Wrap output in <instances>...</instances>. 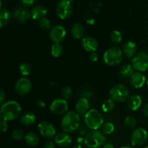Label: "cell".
<instances>
[{"mask_svg": "<svg viewBox=\"0 0 148 148\" xmlns=\"http://www.w3.org/2000/svg\"><path fill=\"white\" fill-rule=\"evenodd\" d=\"M22 112L21 106L15 101H8L1 104L0 116L6 121H14L20 116Z\"/></svg>", "mask_w": 148, "mask_h": 148, "instance_id": "6da1fadb", "label": "cell"}, {"mask_svg": "<svg viewBox=\"0 0 148 148\" xmlns=\"http://www.w3.org/2000/svg\"><path fill=\"white\" fill-rule=\"evenodd\" d=\"M81 119L79 114L74 111L66 112L61 121V128L64 132L69 134L76 131L80 127Z\"/></svg>", "mask_w": 148, "mask_h": 148, "instance_id": "7a4b0ae2", "label": "cell"}, {"mask_svg": "<svg viewBox=\"0 0 148 148\" xmlns=\"http://www.w3.org/2000/svg\"><path fill=\"white\" fill-rule=\"evenodd\" d=\"M84 121L86 127L91 130H99L104 124L102 114L95 108H91L85 114Z\"/></svg>", "mask_w": 148, "mask_h": 148, "instance_id": "3957f363", "label": "cell"}, {"mask_svg": "<svg viewBox=\"0 0 148 148\" xmlns=\"http://www.w3.org/2000/svg\"><path fill=\"white\" fill-rule=\"evenodd\" d=\"M106 137L98 130H92L87 133L84 138V144L88 148H98L106 144Z\"/></svg>", "mask_w": 148, "mask_h": 148, "instance_id": "277c9868", "label": "cell"}, {"mask_svg": "<svg viewBox=\"0 0 148 148\" xmlns=\"http://www.w3.org/2000/svg\"><path fill=\"white\" fill-rule=\"evenodd\" d=\"M123 56L124 53L122 50L120 48L115 46L106 51L103 56V59L106 64L114 66L119 64L122 62Z\"/></svg>", "mask_w": 148, "mask_h": 148, "instance_id": "5b68a950", "label": "cell"}, {"mask_svg": "<svg viewBox=\"0 0 148 148\" xmlns=\"http://www.w3.org/2000/svg\"><path fill=\"white\" fill-rule=\"evenodd\" d=\"M110 98L116 103H124L130 98V90L125 85L118 84L113 87L109 92Z\"/></svg>", "mask_w": 148, "mask_h": 148, "instance_id": "8992f818", "label": "cell"}, {"mask_svg": "<svg viewBox=\"0 0 148 148\" xmlns=\"http://www.w3.org/2000/svg\"><path fill=\"white\" fill-rule=\"evenodd\" d=\"M132 66L137 72H144L148 69V53L140 51L132 59Z\"/></svg>", "mask_w": 148, "mask_h": 148, "instance_id": "52a82bcc", "label": "cell"}, {"mask_svg": "<svg viewBox=\"0 0 148 148\" xmlns=\"http://www.w3.org/2000/svg\"><path fill=\"white\" fill-rule=\"evenodd\" d=\"M148 139V134L146 130L143 127L135 129L132 133L130 141L131 144L135 147L143 145L147 142Z\"/></svg>", "mask_w": 148, "mask_h": 148, "instance_id": "ba28073f", "label": "cell"}, {"mask_svg": "<svg viewBox=\"0 0 148 148\" xmlns=\"http://www.w3.org/2000/svg\"><path fill=\"white\" fill-rule=\"evenodd\" d=\"M49 109L55 115L65 114L68 110L67 101L64 98H57L53 100L49 106Z\"/></svg>", "mask_w": 148, "mask_h": 148, "instance_id": "9c48e42d", "label": "cell"}, {"mask_svg": "<svg viewBox=\"0 0 148 148\" xmlns=\"http://www.w3.org/2000/svg\"><path fill=\"white\" fill-rule=\"evenodd\" d=\"M72 7L69 0H61L56 7V14L62 20H66L70 17Z\"/></svg>", "mask_w": 148, "mask_h": 148, "instance_id": "30bf717a", "label": "cell"}, {"mask_svg": "<svg viewBox=\"0 0 148 148\" xmlns=\"http://www.w3.org/2000/svg\"><path fill=\"white\" fill-rule=\"evenodd\" d=\"M66 35V29L60 25L52 27L49 31V38L53 43H60L64 40Z\"/></svg>", "mask_w": 148, "mask_h": 148, "instance_id": "8fae6325", "label": "cell"}, {"mask_svg": "<svg viewBox=\"0 0 148 148\" xmlns=\"http://www.w3.org/2000/svg\"><path fill=\"white\" fill-rule=\"evenodd\" d=\"M38 129L42 137L46 139H51L56 135V130L54 126L49 121H41L38 125Z\"/></svg>", "mask_w": 148, "mask_h": 148, "instance_id": "7c38bea8", "label": "cell"}, {"mask_svg": "<svg viewBox=\"0 0 148 148\" xmlns=\"http://www.w3.org/2000/svg\"><path fill=\"white\" fill-rule=\"evenodd\" d=\"M32 89V82L27 77L19 79L14 85V90L20 95H25L30 92Z\"/></svg>", "mask_w": 148, "mask_h": 148, "instance_id": "4fadbf2b", "label": "cell"}, {"mask_svg": "<svg viewBox=\"0 0 148 148\" xmlns=\"http://www.w3.org/2000/svg\"><path fill=\"white\" fill-rule=\"evenodd\" d=\"M146 81L147 79L143 72H134L130 78V85L134 89H140L143 88L145 84H146Z\"/></svg>", "mask_w": 148, "mask_h": 148, "instance_id": "5bb4252c", "label": "cell"}, {"mask_svg": "<svg viewBox=\"0 0 148 148\" xmlns=\"http://www.w3.org/2000/svg\"><path fill=\"white\" fill-rule=\"evenodd\" d=\"M82 45L83 49L89 53L95 52L98 48V42L94 37L86 36L82 40Z\"/></svg>", "mask_w": 148, "mask_h": 148, "instance_id": "9a60e30c", "label": "cell"}, {"mask_svg": "<svg viewBox=\"0 0 148 148\" xmlns=\"http://www.w3.org/2000/svg\"><path fill=\"white\" fill-rule=\"evenodd\" d=\"M54 142L58 146L61 147H66L72 144V137L68 133H58L54 137Z\"/></svg>", "mask_w": 148, "mask_h": 148, "instance_id": "2e32d148", "label": "cell"}, {"mask_svg": "<svg viewBox=\"0 0 148 148\" xmlns=\"http://www.w3.org/2000/svg\"><path fill=\"white\" fill-rule=\"evenodd\" d=\"M48 13V10L42 5H36L33 7L30 11L31 17L35 20H40L41 19L46 17Z\"/></svg>", "mask_w": 148, "mask_h": 148, "instance_id": "e0dca14e", "label": "cell"}, {"mask_svg": "<svg viewBox=\"0 0 148 148\" xmlns=\"http://www.w3.org/2000/svg\"><path fill=\"white\" fill-rule=\"evenodd\" d=\"M75 109L77 114H85L90 110V103L88 98H80L75 104Z\"/></svg>", "mask_w": 148, "mask_h": 148, "instance_id": "ac0fdd59", "label": "cell"}, {"mask_svg": "<svg viewBox=\"0 0 148 148\" xmlns=\"http://www.w3.org/2000/svg\"><path fill=\"white\" fill-rule=\"evenodd\" d=\"M137 45L133 41H128L123 46L122 51L124 56L127 58H133L137 54Z\"/></svg>", "mask_w": 148, "mask_h": 148, "instance_id": "d6986e66", "label": "cell"}, {"mask_svg": "<svg viewBox=\"0 0 148 148\" xmlns=\"http://www.w3.org/2000/svg\"><path fill=\"white\" fill-rule=\"evenodd\" d=\"M143 103L141 97L139 95H132L130 96V98L127 100V106L132 111H136L140 108Z\"/></svg>", "mask_w": 148, "mask_h": 148, "instance_id": "ffe728a7", "label": "cell"}, {"mask_svg": "<svg viewBox=\"0 0 148 148\" xmlns=\"http://www.w3.org/2000/svg\"><path fill=\"white\" fill-rule=\"evenodd\" d=\"M14 16L19 23H25L31 15H30V12L24 7H19L18 9L14 11Z\"/></svg>", "mask_w": 148, "mask_h": 148, "instance_id": "44dd1931", "label": "cell"}, {"mask_svg": "<svg viewBox=\"0 0 148 148\" xmlns=\"http://www.w3.org/2000/svg\"><path fill=\"white\" fill-rule=\"evenodd\" d=\"M71 34L72 37L75 39L83 38L85 34V29L83 25L79 23H77L72 25L71 28Z\"/></svg>", "mask_w": 148, "mask_h": 148, "instance_id": "7402d4cb", "label": "cell"}, {"mask_svg": "<svg viewBox=\"0 0 148 148\" xmlns=\"http://www.w3.org/2000/svg\"><path fill=\"white\" fill-rule=\"evenodd\" d=\"M36 121V116L33 112H25L22 115L20 123L24 126H30Z\"/></svg>", "mask_w": 148, "mask_h": 148, "instance_id": "603a6c76", "label": "cell"}, {"mask_svg": "<svg viewBox=\"0 0 148 148\" xmlns=\"http://www.w3.org/2000/svg\"><path fill=\"white\" fill-rule=\"evenodd\" d=\"M25 143H27L28 145L32 146V147H35V146L37 145L39 143V138L38 136L34 132H27V134L25 135Z\"/></svg>", "mask_w": 148, "mask_h": 148, "instance_id": "cb8c5ba5", "label": "cell"}, {"mask_svg": "<svg viewBox=\"0 0 148 148\" xmlns=\"http://www.w3.org/2000/svg\"><path fill=\"white\" fill-rule=\"evenodd\" d=\"M134 73V69L130 64H124L120 68L119 75L124 79L130 78Z\"/></svg>", "mask_w": 148, "mask_h": 148, "instance_id": "d4e9b609", "label": "cell"}, {"mask_svg": "<svg viewBox=\"0 0 148 148\" xmlns=\"http://www.w3.org/2000/svg\"><path fill=\"white\" fill-rule=\"evenodd\" d=\"M115 103V101H113L111 98L105 100L102 103V106H101L103 111L105 113H110L114 111L116 107Z\"/></svg>", "mask_w": 148, "mask_h": 148, "instance_id": "484cf974", "label": "cell"}, {"mask_svg": "<svg viewBox=\"0 0 148 148\" xmlns=\"http://www.w3.org/2000/svg\"><path fill=\"white\" fill-rule=\"evenodd\" d=\"M63 46L61 43H53L51 48V54L54 58L60 57L63 53Z\"/></svg>", "mask_w": 148, "mask_h": 148, "instance_id": "4316f807", "label": "cell"}, {"mask_svg": "<svg viewBox=\"0 0 148 148\" xmlns=\"http://www.w3.org/2000/svg\"><path fill=\"white\" fill-rule=\"evenodd\" d=\"M10 19V12L7 10L1 9L0 12V27L3 28L4 26L7 25Z\"/></svg>", "mask_w": 148, "mask_h": 148, "instance_id": "83f0119b", "label": "cell"}, {"mask_svg": "<svg viewBox=\"0 0 148 148\" xmlns=\"http://www.w3.org/2000/svg\"><path fill=\"white\" fill-rule=\"evenodd\" d=\"M110 39L114 44L117 45L122 40V34L119 30H114L110 36Z\"/></svg>", "mask_w": 148, "mask_h": 148, "instance_id": "f1b7e54d", "label": "cell"}, {"mask_svg": "<svg viewBox=\"0 0 148 148\" xmlns=\"http://www.w3.org/2000/svg\"><path fill=\"white\" fill-rule=\"evenodd\" d=\"M19 71L23 77H27L31 72V66L27 62H23L19 66Z\"/></svg>", "mask_w": 148, "mask_h": 148, "instance_id": "f546056e", "label": "cell"}, {"mask_svg": "<svg viewBox=\"0 0 148 148\" xmlns=\"http://www.w3.org/2000/svg\"><path fill=\"white\" fill-rule=\"evenodd\" d=\"M102 132L104 134H111L115 130V126L111 122H105L102 126Z\"/></svg>", "mask_w": 148, "mask_h": 148, "instance_id": "4dcf8cb0", "label": "cell"}, {"mask_svg": "<svg viewBox=\"0 0 148 148\" xmlns=\"http://www.w3.org/2000/svg\"><path fill=\"white\" fill-rule=\"evenodd\" d=\"M124 124L129 128H134L137 126V119L132 116H129L124 119Z\"/></svg>", "mask_w": 148, "mask_h": 148, "instance_id": "1f68e13d", "label": "cell"}, {"mask_svg": "<svg viewBox=\"0 0 148 148\" xmlns=\"http://www.w3.org/2000/svg\"><path fill=\"white\" fill-rule=\"evenodd\" d=\"M38 24L40 27H42L44 30H49L51 27V21L46 17L41 19L38 21Z\"/></svg>", "mask_w": 148, "mask_h": 148, "instance_id": "d6a6232c", "label": "cell"}, {"mask_svg": "<svg viewBox=\"0 0 148 148\" xmlns=\"http://www.w3.org/2000/svg\"><path fill=\"white\" fill-rule=\"evenodd\" d=\"M12 137L15 140H21L25 138V134L23 130H15L12 133Z\"/></svg>", "mask_w": 148, "mask_h": 148, "instance_id": "836d02e7", "label": "cell"}, {"mask_svg": "<svg viewBox=\"0 0 148 148\" xmlns=\"http://www.w3.org/2000/svg\"><path fill=\"white\" fill-rule=\"evenodd\" d=\"M72 94H73V90L70 86L67 85L62 89V95H63L64 99H68V98H71Z\"/></svg>", "mask_w": 148, "mask_h": 148, "instance_id": "e575fe53", "label": "cell"}, {"mask_svg": "<svg viewBox=\"0 0 148 148\" xmlns=\"http://www.w3.org/2000/svg\"><path fill=\"white\" fill-rule=\"evenodd\" d=\"M7 130H8V123H7V121L1 119V121H0V130H1V132H7Z\"/></svg>", "mask_w": 148, "mask_h": 148, "instance_id": "d590c367", "label": "cell"}, {"mask_svg": "<svg viewBox=\"0 0 148 148\" xmlns=\"http://www.w3.org/2000/svg\"><path fill=\"white\" fill-rule=\"evenodd\" d=\"M98 54L96 53V52H92V53H90L89 55V58L90 59L91 62H95L98 61Z\"/></svg>", "mask_w": 148, "mask_h": 148, "instance_id": "8d00e7d4", "label": "cell"}, {"mask_svg": "<svg viewBox=\"0 0 148 148\" xmlns=\"http://www.w3.org/2000/svg\"><path fill=\"white\" fill-rule=\"evenodd\" d=\"M21 1L25 7H30L33 4L35 0H21Z\"/></svg>", "mask_w": 148, "mask_h": 148, "instance_id": "74e56055", "label": "cell"}, {"mask_svg": "<svg viewBox=\"0 0 148 148\" xmlns=\"http://www.w3.org/2000/svg\"><path fill=\"white\" fill-rule=\"evenodd\" d=\"M5 98H6V94L5 92H4V91L2 89H1V90H0V103H1V104H3L4 103V100H5Z\"/></svg>", "mask_w": 148, "mask_h": 148, "instance_id": "f35d334b", "label": "cell"}, {"mask_svg": "<svg viewBox=\"0 0 148 148\" xmlns=\"http://www.w3.org/2000/svg\"><path fill=\"white\" fill-rule=\"evenodd\" d=\"M43 148H55L54 144L51 141H47L45 143Z\"/></svg>", "mask_w": 148, "mask_h": 148, "instance_id": "ab89813d", "label": "cell"}, {"mask_svg": "<svg viewBox=\"0 0 148 148\" xmlns=\"http://www.w3.org/2000/svg\"><path fill=\"white\" fill-rule=\"evenodd\" d=\"M143 114H144L145 116L148 117V103H146L145 105L143 106Z\"/></svg>", "mask_w": 148, "mask_h": 148, "instance_id": "60d3db41", "label": "cell"}, {"mask_svg": "<svg viewBox=\"0 0 148 148\" xmlns=\"http://www.w3.org/2000/svg\"><path fill=\"white\" fill-rule=\"evenodd\" d=\"M101 148H114V146L110 143H106L101 147Z\"/></svg>", "mask_w": 148, "mask_h": 148, "instance_id": "b9f144b4", "label": "cell"}, {"mask_svg": "<svg viewBox=\"0 0 148 148\" xmlns=\"http://www.w3.org/2000/svg\"><path fill=\"white\" fill-rule=\"evenodd\" d=\"M120 148H132V147H131V146H129V145H124Z\"/></svg>", "mask_w": 148, "mask_h": 148, "instance_id": "7bdbcfd3", "label": "cell"}, {"mask_svg": "<svg viewBox=\"0 0 148 148\" xmlns=\"http://www.w3.org/2000/svg\"><path fill=\"white\" fill-rule=\"evenodd\" d=\"M72 148H82L81 147L80 145H77V146H75V147H73Z\"/></svg>", "mask_w": 148, "mask_h": 148, "instance_id": "ee69618b", "label": "cell"}, {"mask_svg": "<svg viewBox=\"0 0 148 148\" xmlns=\"http://www.w3.org/2000/svg\"><path fill=\"white\" fill-rule=\"evenodd\" d=\"M146 85H147V88H148V79H147V81H146Z\"/></svg>", "mask_w": 148, "mask_h": 148, "instance_id": "f6af8a7d", "label": "cell"}, {"mask_svg": "<svg viewBox=\"0 0 148 148\" xmlns=\"http://www.w3.org/2000/svg\"><path fill=\"white\" fill-rule=\"evenodd\" d=\"M145 148H148V146H147V147H145Z\"/></svg>", "mask_w": 148, "mask_h": 148, "instance_id": "bcb514c9", "label": "cell"}]
</instances>
